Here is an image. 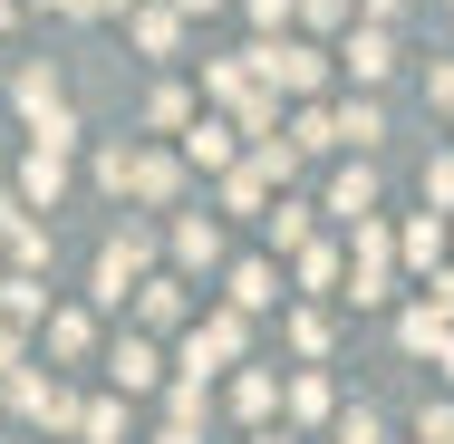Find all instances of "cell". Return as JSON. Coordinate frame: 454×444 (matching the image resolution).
Segmentation results:
<instances>
[{
	"label": "cell",
	"mask_w": 454,
	"mask_h": 444,
	"mask_svg": "<svg viewBox=\"0 0 454 444\" xmlns=\"http://www.w3.org/2000/svg\"><path fill=\"white\" fill-rule=\"evenodd\" d=\"M426 106H435V116H454V58H435V68H426Z\"/></svg>",
	"instance_id": "cell-41"
},
{
	"label": "cell",
	"mask_w": 454,
	"mask_h": 444,
	"mask_svg": "<svg viewBox=\"0 0 454 444\" xmlns=\"http://www.w3.org/2000/svg\"><path fill=\"white\" fill-rule=\"evenodd\" d=\"M223 309H242V319H262V309H280V270L252 252V261L223 270Z\"/></svg>",
	"instance_id": "cell-11"
},
{
	"label": "cell",
	"mask_w": 454,
	"mask_h": 444,
	"mask_svg": "<svg viewBox=\"0 0 454 444\" xmlns=\"http://www.w3.org/2000/svg\"><path fill=\"white\" fill-rule=\"evenodd\" d=\"M213 203H223V213H252V222H262L280 193H271L262 175H252V165H232V175H213Z\"/></svg>",
	"instance_id": "cell-22"
},
{
	"label": "cell",
	"mask_w": 454,
	"mask_h": 444,
	"mask_svg": "<svg viewBox=\"0 0 454 444\" xmlns=\"http://www.w3.org/2000/svg\"><path fill=\"white\" fill-rule=\"evenodd\" d=\"M175 155H184V175H232V165H242V136H232L223 116H193L175 136Z\"/></svg>",
	"instance_id": "cell-8"
},
{
	"label": "cell",
	"mask_w": 454,
	"mask_h": 444,
	"mask_svg": "<svg viewBox=\"0 0 454 444\" xmlns=\"http://www.w3.org/2000/svg\"><path fill=\"white\" fill-rule=\"evenodd\" d=\"M309 425H339V386H329L319 367L280 377V435H309Z\"/></svg>",
	"instance_id": "cell-6"
},
{
	"label": "cell",
	"mask_w": 454,
	"mask_h": 444,
	"mask_svg": "<svg viewBox=\"0 0 454 444\" xmlns=\"http://www.w3.org/2000/svg\"><path fill=\"white\" fill-rule=\"evenodd\" d=\"M97 183H106L116 203L136 193L145 213H175L184 203V155L175 145H97Z\"/></svg>",
	"instance_id": "cell-1"
},
{
	"label": "cell",
	"mask_w": 454,
	"mask_h": 444,
	"mask_svg": "<svg viewBox=\"0 0 454 444\" xmlns=\"http://www.w3.org/2000/svg\"><path fill=\"white\" fill-rule=\"evenodd\" d=\"M252 444H300V435H280V425H262V435H252Z\"/></svg>",
	"instance_id": "cell-46"
},
{
	"label": "cell",
	"mask_w": 454,
	"mask_h": 444,
	"mask_svg": "<svg viewBox=\"0 0 454 444\" xmlns=\"http://www.w3.org/2000/svg\"><path fill=\"white\" fill-rule=\"evenodd\" d=\"M165 425H193L203 435V386L193 377H165Z\"/></svg>",
	"instance_id": "cell-33"
},
{
	"label": "cell",
	"mask_w": 454,
	"mask_h": 444,
	"mask_svg": "<svg viewBox=\"0 0 454 444\" xmlns=\"http://www.w3.org/2000/svg\"><path fill=\"white\" fill-rule=\"evenodd\" d=\"M165 252H175L184 270H223V222H213V213H175V222H165Z\"/></svg>",
	"instance_id": "cell-12"
},
{
	"label": "cell",
	"mask_w": 454,
	"mask_h": 444,
	"mask_svg": "<svg viewBox=\"0 0 454 444\" xmlns=\"http://www.w3.org/2000/svg\"><path fill=\"white\" fill-rule=\"evenodd\" d=\"M242 357H252V319H242V309H203V319H193V339H184V377H193V386H203V377H213V367H242Z\"/></svg>",
	"instance_id": "cell-5"
},
{
	"label": "cell",
	"mask_w": 454,
	"mask_h": 444,
	"mask_svg": "<svg viewBox=\"0 0 454 444\" xmlns=\"http://www.w3.org/2000/svg\"><path fill=\"white\" fill-rule=\"evenodd\" d=\"M155 252H165V232H155V222H126V232H116V242L97 252V270H88V300H97V309H126V300H136V290L155 280Z\"/></svg>",
	"instance_id": "cell-3"
},
{
	"label": "cell",
	"mask_w": 454,
	"mask_h": 444,
	"mask_svg": "<svg viewBox=\"0 0 454 444\" xmlns=\"http://www.w3.org/2000/svg\"><path fill=\"white\" fill-rule=\"evenodd\" d=\"M262 232H271V252H309V242H319V213H309V203H290V193H280L271 213H262Z\"/></svg>",
	"instance_id": "cell-21"
},
{
	"label": "cell",
	"mask_w": 454,
	"mask_h": 444,
	"mask_svg": "<svg viewBox=\"0 0 454 444\" xmlns=\"http://www.w3.org/2000/svg\"><path fill=\"white\" fill-rule=\"evenodd\" d=\"M10 19H20V0H0V29H10Z\"/></svg>",
	"instance_id": "cell-47"
},
{
	"label": "cell",
	"mask_w": 454,
	"mask_h": 444,
	"mask_svg": "<svg viewBox=\"0 0 454 444\" xmlns=\"http://www.w3.org/2000/svg\"><path fill=\"white\" fill-rule=\"evenodd\" d=\"M280 136H290V155H339V136H329V106H300Z\"/></svg>",
	"instance_id": "cell-29"
},
{
	"label": "cell",
	"mask_w": 454,
	"mask_h": 444,
	"mask_svg": "<svg viewBox=\"0 0 454 444\" xmlns=\"http://www.w3.org/2000/svg\"><path fill=\"white\" fill-rule=\"evenodd\" d=\"M78 444H126V396H88L78 406Z\"/></svg>",
	"instance_id": "cell-27"
},
{
	"label": "cell",
	"mask_w": 454,
	"mask_h": 444,
	"mask_svg": "<svg viewBox=\"0 0 454 444\" xmlns=\"http://www.w3.org/2000/svg\"><path fill=\"white\" fill-rule=\"evenodd\" d=\"M59 193H68V155H39V145H29V155H20V183H10V203H20V213H49Z\"/></svg>",
	"instance_id": "cell-13"
},
{
	"label": "cell",
	"mask_w": 454,
	"mask_h": 444,
	"mask_svg": "<svg viewBox=\"0 0 454 444\" xmlns=\"http://www.w3.org/2000/svg\"><path fill=\"white\" fill-rule=\"evenodd\" d=\"M10 106H20V116H29V126H39V116H49V106H68V97H59V68H49V58H29V68H20V78H10Z\"/></svg>",
	"instance_id": "cell-20"
},
{
	"label": "cell",
	"mask_w": 454,
	"mask_h": 444,
	"mask_svg": "<svg viewBox=\"0 0 454 444\" xmlns=\"http://www.w3.org/2000/svg\"><path fill=\"white\" fill-rule=\"evenodd\" d=\"M252 19H262V39H290V19H300V0H242Z\"/></svg>",
	"instance_id": "cell-39"
},
{
	"label": "cell",
	"mask_w": 454,
	"mask_h": 444,
	"mask_svg": "<svg viewBox=\"0 0 454 444\" xmlns=\"http://www.w3.org/2000/svg\"><path fill=\"white\" fill-rule=\"evenodd\" d=\"M193 116H203V97L184 88V78H165V88L145 97V126H155V136H184V126H193Z\"/></svg>",
	"instance_id": "cell-24"
},
{
	"label": "cell",
	"mask_w": 454,
	"mask_h": 444,
	"mask_svg": "<svg viewBox=\"0 0 454 444\" xmlns=\"http://www.w3.org/2000/svg\"><path fill=\"white\" fill-rule=\"evenodd\" d=\"M0 319H10V329H39V319H49V280L10 270V280H0Z\"/></svg>",
	"instance_id": "cell-25"
},
{
	"label": "cell",
	"mask_w": 454,
	"mask_h": 444,
	"mask_svg": "<svg viewBox=\"0 0 454 444\" xmlns=\"http://www.w3.org/2000/svg\"><path fill=\"white\" fill-rule=\"evenodd\" d=\"M329 136H339V145H348V155L367 165V145L387 136V116H377V97H348V106H329Z\"/></svg>",
	"instance_id": "cell-19"
},
{
	"label": "cell",
	"mask_w": 454,
	"mask_h": 444,
	"mask_svg": "<svg viewBox=\"0 0 454 444\" xmlns=\"http://www.w3.org/2000/svg\"><path fill=\"white\" fill-rule=\"evenodd\" d=\"M329 444H387V425H377V416H367V406H348V416H339V425H329Z\"/></svg>",
	"instance_id": "cell-37"
},
{
	"label": "cell",
	"mask_w": 454,
	"mask_h": 444,
	"mask_svg": "<svg viewBox=\"0 0 454 444\" xmlns=\"http://www.w3.org/2000/svg\"><path fill=\"white\" fill-rule=\"evenodd\" d=\"M416 444H454V396H426V416H416Z\"/></svg>",
	"instance_id": "cell-36"
},
{
	"label": "cell",
	"mask_w": 454,
	"mask_h": 444,
	"mask_svg": "<svg viewBox=\"0 0 454 444\" xmlns=\"http://www.w3.org/2000/svg\"><path fill=\"white\" fill-rule=\"evenodd\" d=\"M106 396H165V357H155V339H116L106 348Z\"/></svg>",
	"instance_id": "cell-7"
},
{
	"label": "cell",
	"mask_w": 454,
	"mask_h": 444,
	"mask_svg": "<svg viewBox=\"0 0 454 444\" xmlns=\"http://www.w3.org/2000/svg\"><path fill=\"white\" fill-rule=\"evenodd\" d=\"M329 68H348V78H358V97L367 88H387V68H396V29H348V39H339V58H329Z\"/></svg>",
	"instance_id": "cell-9"
},
{
	"label": "cell",
	"mask_w": 454,
	"mask_h": 444,
	"mask_svg": "<svg viewBox=\"0 0 454 444\" xmlns=\"http://www.w3.org/2000/svg\"><path fill=\"white\" fill-rule=\"evenodd\" d=\"M155 444H203V435H193V425H165V435H155Z\"/></svg>",
	"instance_id": "cell-45"
},
{
	"label": "cell",
	"mask_w": 454,
	"mask_h": 444,
	"mask_svg": "<svg viewBox=\"0 0 454 444\" xmlns=\"http://www.w3.org/2000/svg\"><path fill=\"white\" fill-rule=\"evenodd\" d=\"M290 29H339V39H348V29H358V0H300Z\"/></svg>",
	"instance_id": "cell-32"
},
{
	"label": "cell",
	"mask_w": 454,
	"mask_h": 444,
	"mask_svg": "<svg viewBox=\"0 0 454 444\" xmlns=\"http://www.w3.org/2000/svg\"><path fill=\"white\" fill-rule=\"evenodd\" d=\"M203 97H213V106L232 116V106L252 97V68H242V58H213V68H203Z\"/></svg>",
	"instance_id": "cell-30"
},
{
	"label": "cell",
	"mask_w": 454,
	"mask_h": 444,
	"mask_svg": "<svg viewBox=\"0 0 454 444\" xmlns=\"http://www.w3.org/2000/svg\"><path fill=\"white\" fill-rule=\"evenodd\" d=\"M242 165L271 183V193H290V175H300V155H290V136H271V145H242Z\"/></svg>",
	"instance_id": "cell-28"
},
{
	"label": "cell",
	"mask_w": 454,
	"mask_h": 444,
	"mask_svg": "<svg viewBox=\"0 0 454 444\" xmlns=\"http://www.w3.org/2000/svg\"><path fill=\"white\" fill-rule=\"evenodd\" d=\"M445 252H454V222H445Z\"/></svg>",
	"instance_id": "cell-49"
},
{
	"label": "cell",
	"mask_w": 454,
	"mask_h": 444,
	"mask_svg": "<svg viewBox=\"0 0 454 444\" xmlns=\"http://www.w3.org/2000/svg\"><path fill=\"white\" fill-rule=\"evenodd\" d=\"M319 213H329V222H348V232H358V222H377V165H358V155H348V165L329 175V203H319Z\"/></svg>",
	"instance_id": "cell-10"
},
{
	"label": "cell",
	"mask_w": 454,
	"mask_h": 444,
	"mask_svg": "<svg viewBox=\"0 0 454 444\" xmlns=\"http://www.w3.org/2000/svg\"><path fill=\"white\" fill-rule=\"evenodd\" d=\"M426 290H435V300H426V319H435V329H454V261L435 270V280H426Z\"/></svg>",
	"instance_id": "cell-40"
},
{
	"label": "cell",
	"mask_w": 454,
	"mask_h": 444,
	"mask_svg": "<svg viewBox=\"0 0 454 444\" xmlns=\"http://www.w3.org/2000/svg\"><path fill=\"white\" fill-rule=\"evenodd\" d=\"M126 309H136V339H155V329H184V280H165V270H155V280H145Z\"/></svg>",
	"instance_id": "cell-15"
},
{
	"label": "cell",
	"mask_w": 454,
	"mask_h": 444,
	"mask_svg": "<svg viewBox=\"0 0 454 444\" xmlns=\"http://www.w3.org/2000/svg\"><path fill=\"white\" fill-rule=\"evenodd\" d=\"M20 357H29V339H20V329H10V319H0V377H10V367H20Z\"/></svg>",
	"instance_id": "cell-42"
},
{
	"label": "cell",
	"mask_w": 454,
	"mask_h": 444,
	"mask_svg": "<svg viewBox=\"0 0 454 444\" xmlns=\"http://www.w3.org/2000/svg\"><path fill=\"white\" fill-rule=\"evenodd\" d=\"M10 270L49 280V222H20V232H10Z\"/></svg>",
	"instance_id": "cell-31"
},
{
	"label": "cell",
	"mask_w": 454,
	"mask_h": 444,
	"mask_svg": "<svg viewBox=\"0 0 454 444\" xmlns=\"http://www.w3.org/2000/svg\"><path fill=\"white\" fill-rule=\"evenodd\" d=\"M242 68H252V88H262V97H319V88H329V49L300 39V29H290V39H252Z\"/></svg>",
	"instance_id": "cell-2"
},
{
	"label": "cell",
	"mask_w": 454,
	"mask_h": 444,
	"mask_svg": "<svg viewBox=\"0 0 454 444\" xmlns=\"http://www.w3.org/2000/svg\"><path fill=\"white\" fill-rule=\"evenodd\" d=\"M232 416H242L252 435L280 416V377H271V367H242V377H232Z\"/></svg>",
	"instance_id": "cell-17"
},
{
	"label": "cell",
	"mask_w": 454,
	"mask_h": 444,
	"mask_svg": "<svg viewBox=\"0 0 454 444\" xmlns=\"http://www.w3.org/2000/svg\"><path fill=\"white\" fill-rule=\"evenodd\" d=\"M426 213H435V222H454V155H435V165H426Z\"/></svg>",
	"instance_id": "cell-35"
},
{
	"label": "cell",
	"mask_w": 454,
	"mask_h": 444,
	"mask_svg": "<svg viewBox=\"0 0 454 444\" xmlns=\"http://www.w3.org/2000/svg\"><path fill=\"white\" fill-rule=\"evenodd\" d=\"M396 348H406V357H426V348H435V319H426V300L396 319Z\"/></svg>",
	"instance_id": "cell-38"
},
{
	"label": "cell",
	"mask_w": 454,
	"mask_h": 444,
	"mask_svg": "<svg viewBox=\"0 0 454 444\" xmlns=\"http://www.w3.org/2000/svg\"><path fill=\"white\" fill-rule=\"evenodd\" d=\"M290 280H300V290H339V280H348V252H339V242L319 232L309 252H290Z\"/></svg>",
	"instance_id": "cell-23"
},
{
	"label": "cell",
	"mask_w": 454,
	"mask_h": 444,
	"mask_svg": "<svg viewBox=\"0 0 454 444\" xmlns=\"http://www.w3.org/2000/svg\"><path fill=\"white\" fill-rule=\"evenodd\" d=\"M126 39H136L145 58H175V49H184V19L165 10V0H136V10H126Z\"/></svg>",
	"instance_id": "cell-14"
},
{
	"label": "cell",
	"mask_w": 454,
	"mask_h": 444,
	"mask_svg": "<svg viewBox=\"0 0 454 444\" xmlns=\"http://www.w3.org/2000/svg\"><path fill=\"white\" fill-rule=\"evenodd\" d=\"M165 10H175L184 29H193V19H213V10H223V0H165Z\"/></svg>",
	"instance_id": "cell-44"
},
{
	"label": "cell",
	"mask_w": 454,
	"mask_h": 444,
	"mask_svg": "<svg viewBox=\"0 0 454 444\" xmlns=\"http://www.w3.org/2000/svg\"><path fill=\"white\" fill-rule=\"evenodd\" d=\"M39 329H49V357H59V367H88L97 357V319L88 309H49Z\"/></svg>",
	"instance_id": "cell-16"
},
{
	"label": "cell",
	"mask_w": 454,
	"mask_h": 444,
	"mask_svg": "<svg viewBox=\"0 0 454 444\" xmlns=\"http://www.w3.org/2000/svg\"><path fill=\"white\" fill-rule=\"evenodd\" d=\"M426 357H435V377L454 386V329H435V348H426Z\"/></svg>",
	"instance_id": "cell-43"
},
{
	"label": "cell",
	"mask_w": 454,
	"mask_h": 444,
	"mask_svg": "<svg viewBox=\"0 0 454 444\" xmlns=\"http://www.w3.org/2000/svg\"><path fill=\"white\" fill-rule=\"evenodd\" d=\"M396 270H426V280L445 270V222H435V213H416V222L396 232Z\"/></svg>",
	"instance_id": "cell-18"
},
{
	"label": "cell",
	"mask_w": 454,
	"mask_h": 444,
	"mask_svg": "<svg viewBox=\"0 0 454 444\" xmlns=\"http://www.w3.org/2000/svg\"><path fill=\"white\" fill-rule=\"evenodd\" d=\"M29 10H78V0H29Z\"/></svg>",
	"instance_id": "cell-48"
},
{
	"label": "cell",
	"mask_w": 454,
	"mask_h": 444,
	"mask_svg": "<svg viewBox=\"0 0 454 444\" xmlns=\"http://www.w3.org/2000/svg\"><path fill=\"white\" fill-rule=\"evenodd\" d=\"M329 339H339L329 300H300V309H290V348H300V357H329Z\"/></svg>",
	"instance_id": "cell-26"
},
{
	"label": "cell",
	"mask_w": 454,
	"mask_h": 444,
	"mask_svg": "<svg viewBox=\"0 0 454 444\" xmlns=\"http://www.w3.org/2000/svg\"><path fill=\"white\" fill-rule=\"evenodd\" d=\"M0 396H10V416H20V425L78 435V396L59 386V367H10V377H0Z\"/></svg>",
	"instance_id": "cell-4"
},
{
	"label": "cell",
	"mask_w": 454,
	"mask_h": 444,
	"mask_svg": "<svg viewBox=\"0 0 454 444\" xmlns=\"http://www.w3.org/2000/svg\"><path fill=\"white\" fill-rule=\"evenodd\" d=\"M29 145H39V155H68V145H78V116H68V106H49V116L29 126Z\"/></svg>",
	"instance_id": "cell-34"
}]
</instances>
